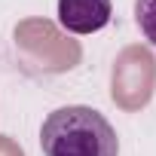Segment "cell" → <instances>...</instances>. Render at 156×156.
Returning <instances> with one entry per match:
<instances>
[{
    "label": "cell",
    "instance_id": "cell-1",
    "mask_svg": "<svg viewBox=\"0 0 156 156\" xmlns=\"http://www.w3.org/2000/svg\"><path fill=\"white\" fill-rule=\"evenodd\" d=\"M43 156H119L113 126L86 104H67L52 110L40 126Z\"/></svg>",
    "mask_w": 156,
    "mask_h": 156
},
{
    "label": "cell",
    "instance_id": "cell-6",
    "mask_svg": "<svg viewBox=\"0 0 156 156\" xmlns=\"http://www.w3.org/2000/svg\"><path fill=\"white\" fill-rule=\"evenodd\" d=\"M0 156H25V150H22L9 135H0Z\"/></svg>",
    "mask_w": 156,
    "mask_h": 156
},
{
    "label": "cell",
    "instance_id": "cell-3",
    "mask_svg": "<svg viewBox=\"0 0 156 156\" xmlns=\"http://www.w3.org/2000/svg\"><path fill=\"white\" fill-rule=\"evenodd\" d=\"M156 89V58L150 46L132 43L113 58L110 70V98L119 110L138 113L150 104Z\"/></svg>",
    "mask_w": 156,
    "mask_h": 156
},
{
    "label": "cell",
    "instance_id": "cell-4",
    "mask_svg": "<svg viewBox=\"0 0 156 156\" xmlns=\"http://www.w3.org/2000/svg\"><path fill=\"white\" fill-rule=\"evenodd\" d=\"M110 0H58V22L70 34H95L110 25Z\"/></svg>",
    "mask_w": 156,
    "mask_h": 156
},
{
    "label": "cell",
    "instance_id": "cell-5",
    "mask_svg": "<svg viewBox=\"0 0 156 156\" xmlns=\"http://www.w3.org/2000/svg\"><path fill=\"white\" fill-rule=\"evenodd\" d=\"M135 22L141 34L156 46V0H135Z\"/></svg>",
    "mask_w": 156,
    "mask_h": 156
},
{
    "label": "cell",
    "instance_id": "cell-2",
    "mask_svg": "<svg viewBox=\"0 0 156 156\" xmlns=\"http://www.w3.org/2000/svg\"><path fill=\"white\" fill-rule=\"evenodd\" d=\"M19 64L28 73H67L83 61V46L49 19H25L12 31Z\"/></svg>",
    "mask_w": 156,
    "mask_h": 156
}]
</instances>
